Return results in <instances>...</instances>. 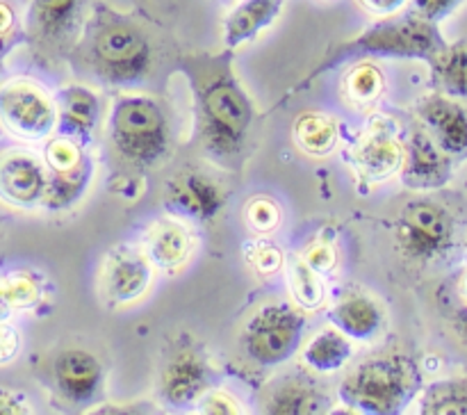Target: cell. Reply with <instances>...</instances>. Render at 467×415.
<instances>
[{
    "label": "cell",
    "instance_id": "7c38bea8",
    "mask_svg": "<svg viewBox=\"0 0 467 415\" xmlns=\"http://www.w3.org/2000/svg\"><path fill=\"white\" fill-rule=\"evenodd\" d=\"M422 130L451 160H467V108L445 94L429 96L418 108Z\"/></svg>",
    "mask_w": 467,
    "mask_h": 415
},
{
    "label": "cell",
    "instance_id": "d6a6232c",
    "mask_svg": "<svg viewBox=\"0 0 467 415\" xmlns=\"http://www.w3.org/2000/svg\"><path fill=\"white\" fill-rule=\"evenodd\" d=\"M249 263L260 276H274L283 267L285 258L274 242L258 240L249 246Z\"/></svg>",
    "mask_w": 467,
    "mask_h": 415
},
{
    "label": "cell",
    "instance_id": "2e32d148",
    "mask_svg": "<svg viewBox=\"0 0 467 415\" xmlns=\"http://www.w3.org/2000/svg\"><path fill=\"white\" fill-rule=\"evenodd\" d=\"M164 203H167L169 213L194 219V222H208V219L217 217V213L222 210L223 196L217 182L210 181L208 176L185 171L167 185Z\"/></svg>",
    "mask_w": 467,
    "mask_h": 415
},
{
    "label": "cell",
    "instance_id": "484cf974",
    "mask_svg": "<svg viewBox=\"0 0 467 415\" xmlns=\"http://www.w3.org/2000/svg\"><path fill=\"white\" fill-rule=\"evenodd\" d=\"M429 64L442 94L467 99V44H447Z\"/></svg>",
    "mask_w": 467,
    "mask_h": 415
},
{
    "label": "cell",
    "instance_id": "4fadbf2b",
    "mask_svg": "<svg viewBox=\"0 0 467 415\" xmlns=\"http://www.w3.org/2000/svg\"><path fill=\"white\" fill-rule=\"evenodd\" d=\"M153 278L144 251L132 246H117L103 263V295L109 304L126 306L146 295Z\"/></svg>",
    "mask_w": 467,
    "mask_h": 415
},
{
    "label": "cell",
    "instance_id": "d590c367",
    "mask_svg": "<svg viewBox=\"0 0 467 415\" xmlns=\"http://www.w3.org/2000/svg\"><path fill=\"white\" fill-rule=\"evenodd\" d=\"M413 3V12L424 16L427 21L441 23L450 14H454L465 0H410Z\"/></svg>",
    "mask_w": 467,
    "mask_h": 415
},
{
    "label": "cell",
    "instance_id": "83f0119b",
    "mask_svg": "<svg viewBox=\"0 0 467 415\" xmlns=\"http://www.w3.org/2000/svg\"><path fill=\"white\" fill-rule=\"evenodd\" d=\"M342 89H345L347 100H351L358 108H365V105H372L381 99L383 91H386V78H383L381 68L365 59V62H356L347 71Z\"/></svg>",
    "mask_w": 467,
    "mask_h": 415
},
{
    "label": "cell",
    "instance_id": "30bf717a",
    "mask_svg": "<svg viewBox=\"0 0 467 415\" xmlns=\"http://www.w3.org/2000/svg\"><path fill=\"white\" fill-rule=\"evenodd\" d=\"M48 169L26 150L0 153V203L16 210H35L44 203Z\"/></svg>",
    "mask_w": 467,
    "mask_h": 415
},
{
    "label": "cell",
    "instance_id": "ee69618b",
    "mask_svg": "<svg viewBox=\"0 0 467 415\" xmlns=\"http://www.w3.org/2000/svg\"><path fill=\"white\" fill-rule=\"evenodd\" d=\"M328 3H331V0H328Z\"/></svg>",
    "mask_w": 467,
    "mask_h": 415
},
{
    "label": "cell",
    "instance_id": "ac0fdd59",
    "mask_svg": "<svg viewBox=\"0 0 467 415\" xmlns=\"http://www.w3.org/2000/svg\"><path fill=\"white\" fill-rule=\"evenodd\" d=\"M328 322L333 324V328L345 333L349 340L368 342L381 333L383 310L372 296L363 292H349L328 310Z\"/></svg>",
    "mask_w": 467,
    "mask_h": 415
},
{
    "label": "cell",
    "instance_id": "ba28073f",
    "mask_svg": "<svg viewBox=\"0 0 467 415\" xmlns=\"http://www.w3.org/2000/svg\"><path fill=\"white\" fill-rule=\"evenodd\" d=\"M0 126L23 141L48 140L57 126L55 100L23 78L0 82Z\"/></svg>",
    "mask_w": 467,
    "mask_h": 415
},
{
    "label": "cell",
    "instance_id": "e575fe53",
    "mask_svg": "<svg viewBox=\"0 0 467 415\" xmlns=\"http://www.w3.org/2000/svg\"><path fill=\"white\" fill-rule=\"evenodd\" d=\"M196 410L199 413H217V415H233V413H240V409H237V401L233 399L231 395H226V392L222 390H205L203 395H201V399L196 401Z\"/></svg>",
    "mask_w": 467,
    "mask_h": 415
},
{
    "label": "cell",
    "instance_id": "3957f363",
    "mask_svg": "<svg viewBox=\"0 0 467 415\" xmlns=\"http://www.w3.org/2000/svg\"><path fill=\"white\" fill-rule=\"evenodd\" d=\"M422 390L420 369L409 356L383 354L356 365L340 383V401L354 413L395 415Z\"/></svg>",
    "mask_w": 467,
    "mask_h": 415
},
{
    "label": "cell",
    "instance_id": "7a4b0ae2",
    "mask_svg": "<svg viewBox=\"0 0 467 415\" xmlns=\"http://www.w3.org/2000/svg\"><path fill=\"white\" fill-rule=\"evenodd\" d=\"M82 46L85 62L109 85H137L149 76L153 64V48L144 27L108 5H94Z\"/></svg>",
    "mask_w": 467,
    "mask_h": 415
},
{
    "label": "cell",
    "instance_id": "d4e9b609",
    "mask_svg": "<svg viewBox=\"0 0 467 415\" xmlns=\"http://www.w3.org/2000/svg\"><path fill=\"white\" fill-rule=\"evenodd\" d=\"M351 354L354 349L345 333H340L337 328H324L306 342L304 363L306 368L319 374H333L345 368Z\"/></svg>",
    "mask_w": 467,
    "mask_h": 415
},
{
    "label": "cell",
    "instance_id": "ffe728a7",
    "mask_svg": "<svg viewBox=\"0 0 467 415\" xmlns=\"http://www.w3.org/2000/svg\"><path fill=\"white\" fill-rule=\"evenodd\" d=\"M285 0H242L223 18V46L235 50L249 44L281 16Z\"/></svg>",
    "mask_w": 467,
    "mask_h": 415
},
{
    "label": "cell",
    "instance_id": "44dd1931",
    "mask_svg": "<svg viewBox=\"0 0 467 415\" xmlns=\"http://www.w3.org/2000/svg\"><path fill=\"white\" fill-rule=\"evenodd\" d=\"M265 413L276 415H310L322 413L327 409V397L317 390L310 379L292 374L281 377L267 388V395L263 399Z\"/></svg>",
    "mask_w": 467,
    "mask_h": 415
},
{
    "label": "cell",
    "instance_id": "74e56055",
    "mask_svg": "<svg viewBox=\"0 0 467 415\" xmlns=\"http://www.w3.org/2000/svg\"><path fill=\"white\" fill-rule=\"evenodd\" d=\"M32 413V406L18 390L7 386H0V415H27Z\"/></svg>",
    "mask_w": 467,
    "mask_h": 415
},
{
    "label": "cell",
    "instance_id": "cb8c5ba5",
    "mask_svg": "<svg viewBox=\"0 0 467 415\" xmlns=\"http://www.w3.org/2000/svg\"><path fill=\"white\" fill-rule=\"evenodd\" d=\"M296 146L306 155L313 158H327L337 149L340 141V128L328 114L324 112H304L292 128Z\"/></svg>",
    "mask_w": 467,
    "mask_h": 415
},
{
    "label": "cell",
    "instance_id": "8992f818",
    "mask_svg": "<svg viewBox=\"0 0 467 415\" xmlns=\"http://www.w3.org/2000/svg\"><path fill=\"white\" fill-rule=\"evenodd\" d=\"M308 322L301 310L285 301H274L251 315L242 331V351L260 368H274L299 351Z\"/></svg>",
    "mask_w": 467,
    "mask_h": 415
},
{
    "label": "cell",
    "instance_id": "277c9868",
    "mask_svg": "<svg viewBox=\"0 0 467 415\" xmlns=\"http://www.w3.org/2000/svg\"><path fill=\"white\" fill-rule=\"evenodd\" d=\"M254 103L231 68L214 71L196 91V119L205 149L219 158H233L244 146L254 123Z\"/></svg>",
    "mask_w": 467,
    "mask_h": 415
},
{
    "label": "cell",
    "instance_id": "9c48e42d",
    "mask_svg": "<svg viewBox=\"0 0 467 415\" xmlns=\"http://www.w3.org/2000/svg\"><path fill=\"white\" fill-rule=\"evenodd\" d=\"M213 369L208 360L194 347H181L173 351L160 372V395L171 409H187L201 399L205 390H210Z\"/></svg>",
    "mask_w": 467,
    "mask_h": 415
},
{
    "label": "cell",
    "instance_id": "7402d4cb",
    "mask_svg": "<svg viewBox=\"0 0 467 415\" xmlns=\"http://www.w3.org/2000/svg\"><path fill=\"white\" fill-rule=\"evenodd\" d=\"M192 249H194V242L181 222L155 223L144 242V255L149 258L150 267L164 269V272H173L185 265Z\"/></svg>",
    "mask_w": 467,
    "mask_h": 415
},
{
    "label": "cell",
    "instance_id": "6da1fadb",
    "mask_svg": "<svg viewBox=\"0 0 467 415\" xmlns=\"http://www.w3.org/2000/svg\"><path fill=\"white\" fill-rule=\"evenodd\" d=\"M445 46L447 41L438 30V23L427 21L420 14L410 12L404 16H397V14L383 16L368 30L356 35L354 39H347L336 46L324 57V62L290 91V96L310 87V82L317 80L322 73L347 67V64L365 62V59H424V62H431Z\"/></svg>",
    "mask_w": 467,
    "mask_h": 415
},
{
    "label": "cell",
    "instance_id": "5b68a950",
    "mask_svg": "<svg viewBox=\"0 0 467 415\" xmlns=\"http://www.w3.org/2000/svg\"><path fill=\"white\" fill-rule=\"evenodd\" d=\"M108 135L114 150L132 167H153L169 153L167 114L150 96H121L109 112Z\"/></svg>",
    "mask_w": 467,
    "mask_h": 415
},
{
    "label": "cell",
    "instance_id": "f35d334b",
    "mask_svg": "<svg viewBox=\"0 0 467 415\" xmlns=\"http://www.w3.org/2000/svg\"><path fill=\"white\" fill-rule=\"evenodd\" d=\"M358 3L365 12L383 18V16H395V14L404 12V7L410 3V0H358Z\"/></svg>",
    "mask_w": 467,
    "mask_h": 415
},
{
    "label": "cell",
    "instance_id": "5bb4252c",
    "mask_svg": "<svg viewBox=\"0 0 467 415\" xmlns=\"http://www.w3.org/2000/svg\"><path fill=\"white\" fill-rule=\"evenodd\" d=\"M53 381L57 392L71 404H91L105 386L100 360L87 349H64L53 360Z\"/></svg>",
    "mask_w": 467,
    "mask_h": 415
},
{
    "label": "cell",
    "instance_id": "d6986e66",
    "mask_svg": "<svg viewBox=\"0 0 467 415\" xmlns=\"http://www.w3.org/2000/svg\"><path fill=\"white\" fill-rule=\"evenodd\" d=\"M82 0H30L27 26L44 44H59L71 39L80 26Z\"/></svg>",
    "mask_w": 467,
    "mask_h": 415
},
{
    "label": "cell",
    "instance_id": "4316f807",
    "mask_svg": "<svg viewBox=\"0 0 467 415\" xmlns=\"http://www.w3.org/2000/svg\"><path fill=\"white\" fill-rule=\"evenodd\" d=\"M424 415H467V379H447L424 388L418 401Z\"/></svg>",
    "mask_w": 467,
    "mask_h": 415
},
{
    "label": "cell",
    "instance_id": "ab89813d",
    "mask_svg": "<svg viewBox=\"0 0 467 415\" xmlns=\"http://www.w3.org/2000/svg\"><path fill=\"white\" fill-rule=\"evenodd\" d=\"M14 27H16V12H14L12 5L0 0V44L12 36Z\"/></svg>",
    "mask_w": 467,
    "mask_h": 415
},
{
    "label": "cell",
    "instance_id": "60d3db41",
    "mask_svg": "<svg viewBox=\"0 0 467 415\" xmlns=\"http://www.w3.org/2000/svg\"><path fill=\"white\" fill-rule=\"evenodd\" d=\"M454 328H456V333L461 336V340H463L467 345V308H461L459 313H456Z\"/></svg>",
    "mask_w": 467,
    "mask_h": 415
},
{
    "label": "cell",
    "instance_id": "e0dca14e",
    "mask_svg": "<svg viewBox=\"0 0 467 415\" xmlns=\"http://www.w3.org/2000/svg\"><path fill=\"white\" fill-rule=\"evenodd\" d=\"M57 126L55 135L68 137L78 144H87L100 121V100L91 89L80 85L64 87L53 96Z\"/></svg>",
    "mask_w": 467,
    "mask_h": 415
},
{
    "label": "cell",
    "instance_id": "4dcf8cb0",
    "mask_svg": "<svg viewBox=\"0 0 467 415\" xmlns=\"http://www.w3.org/2000/svg\"><path fill=\"white\" fill-rule=\"evenodd\" d=\"M87 158L89 155L82 150L78 141L62 135L50 137V141L44 149V164L48 171H68V169H76L78 164L85 162Z\"/></svg>",
    "mask_w": 467,
    "mask_h": 415
},
{
    "label": "cell",
    "instance_id": "f1b7e54d",
    "mask_svg": "<svg viewBox=\"0 0 467 415\" xmlns=\"http://www.w3.org/2000/svg\"><path fill=\"white\" fill-rule=\"evenodd\" d=\"M287 285L292 299L304 310H317L324 304V283L317 272L308 267L304 260H292L287 267Z\"/></svg>",
    "mask_w": 467,
    "mask_h": 415
},
{
    "label": "cell",
    "instance_id": "7bdbcfd3",
    "mask_svg": "<svg viewBox=\"0 0 467 415\" xmlns=\"http://www.w3.org/2000/svg\"><path fill=\"white\" fill-rule=\"evenodd\" d=\"M463 292H465V296H467V276H465V283H463Z\"/></svg>",
    "mask_w": 467,
    "mask_h": 415
},
{
    "label": "cell",
    "instance_id": "836d02e7",
    "mask_svg": "<svg viewBox=\"0 0 467 415\" xmlns=\"http://www.w3.org/2000/svg\"><path fill=\"white\" fill-rule=\"evenodd\" d=\"M301 260H304L313 272H317L319 276H327V274L337 265V251L331 242L319 240V242H313V244L306 249L304 258Z\"/></svg>",
    "mask_w": 467,
    "mask_h": 415
},
{
    "label": "cell",
    "instance_id": "8fae6325",
    "mask_svg": "<svg viewBox=\"0 0 467 415\" xmlns=\"http://www.w3.org/2000/svg\"><path fill=\"white\" fill-rule=\"evenodd\" d=\"M404 162V144L395 123L377 119L354 149V169L365 182H383L400 173Z\"/></svg>",
    "mask_w": 467,
    "mask_h": 415
},
{
    "label": "cell",
    "instance_id": "603a6c76",
    "mask_svg": "<svg viewBox=\"0 0 467 415\" xmlns=\"http://www.w3.org/2000/svg\"><path fill=\"white\" fill-rule=\"evenodd\" d=\"M91 178H94V164L89 158L78 164L76 169H68V171H48V185H46L41 205L53 210V213L73 208L87 194Z\"/></svg>",
    "mask_w": 467,
    "mask_h": 415
},
{
    "label": "cell",
    "instance_id": "f546056e",
    "mask_svg": "<svg viewBox=\"0 0 467 415\" xmlns=\"http://www.w3.org/2000/svg\"><path fill=\"white\" fill-rule=\"evenodd\" d=\"M0 296L12 310H27L39 304L44 290L32 272H12L0 278Z\"/></svg>",
    "mask_w": 467,
    "mask_h": 415
},
{
    "label": "cell",
    "instance_id": "9a60e30c",
    "mask_svg": "<svg viewBox=\"0 0 467 415\" xmlns=\"http://www.w3.org/2000/svg\"><path fill=\"white\" fill-rule=\"evenodd\" d=\"M400 178L409 190H441L451 178V158L433 144L427 132L415 130L410 135L409 146H404Z\"/></svg>",
    "mask_w": 467,
    "mask_h": 415
},
{
    "label": "cell",
    "instance_id": "1f68e13d",
    "mask_svg": "<svg viewBox=\"0 0 467 415\" xmlns=\"http://www.w3.org/2000/svg\"><path fill=\"white\" fill-rule=\"evenodd\" d=\"M246 223L258 235L274 233L281 223V208L267 196H258V199L249 201V205H246Z\"/></svg>",
    "mask_w": 467,
    "mask_h": 415
},
{
    "label": "cell",
    "instance_id": "b9f144b4",
    "mask_svg": "<svg viewBox=\"0 0 467 415\" xmlns=\"http://www.w3.org/2000/svg\"><path fill=\"white\" fill-rule=\"evenodd\" d=\"M12 313H14V310L9 308L7 301H5L3 296H0V322H3V319H9V317H12Z\"/></svg>",
    "mask_w": 467,
    "mask_h": 415
},
{
    "label": "cell",
    "instance_id": "52a82bcc",
    "mask_svg": "<svg viewBox=\"0 0 467 415\" xmlns=\"http://www.w3.org/2000/svg\"><path fill=\"white\" fill-rule=\"evenodd\" d=\"M454 217L436 201H410L397 214L395 240L404 258L436 263L454 246Z\"/></svg>",
    "mask_w": 467,
    "mask_h": 415
},
{
    "label": "cell",
    "instance_id": "8d00e7d4",
    "mask_svg": "<svg viewBox=\"0 0 467 415\" xmlns=\"http://www.w3.org/2000/svg\"><path fill=\"white\" fill-rule=\"evenodd\" d=\"M18 349H21V336L7 319H3L0 322V365L12 363L18 356Z\"/></svg>",
    "mask_w": 467,
    "mask_h": 415
}]
</instances>
